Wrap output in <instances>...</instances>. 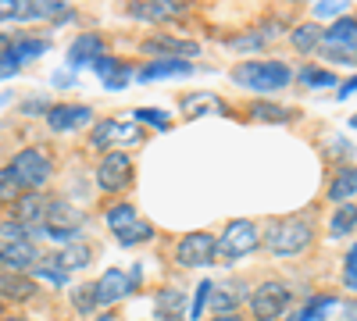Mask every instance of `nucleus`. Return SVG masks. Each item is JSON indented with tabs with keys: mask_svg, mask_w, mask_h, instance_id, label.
<instances>
[{
	"mask_svg": "<svg viewBox=\"0 0 357 321\" xmlns=\"http://www.w3.org/2000/svg\"><path fill=\"white\" fill-rule=\"evenodd\" d=\"M18 68H22V65H15L8 54H0V79H11V75H15Z\"/></svg>",
	"mask_w": 357,
	"mask_h": 321,
	"instance_id": "obj_41",
	"label": "nucleus"
},
{
	"mask_svg": "<svg viewBox=\"0 0 357 321\" xmlns=\"http://www.w3.org/2000/svg\"><path fill=\"white\" fill-rule=\"evenodd\" d=\"M89 257H93V250H89L82 240H75V243H68L61 253H57L54 260H57L65 272H75V268H86V265H89Z\"/></svg>",
	"mask_w": 357,
	"mask_h": 321,
	"instance_id": "obj_22",
	"label": "nucleus"
},
{
	"mask_svg": "<svg viewBox=\"0 0 357 321\" xmlns=\"http://www.w3.org/2000/svg\"><path fill=\"white\" fill-rule=\"evenodd\" d=\"M154 318L161 321H186V297L183 289H161V293L154 297Z\"/></svg>",
	"mask_w": 357,
	"mask_h": 321,
	"instance_id": "obj_16",
	"label": "nucleus"
},
{
	"mask_svg": "<svg viewBox=\"0 0 357 321\" xmlns=\"http://www.w3.org/2000/svg\"><path fill=\"white\" fill-rule=\"evenodd\" d=\"M215 321H247V318H240V314H218Z\"/></svg>",
	"mask_w": 357,
	"mask_h": 321,
	"instance_id": "obj_43",
	"label": "nucleus"
},
{
	"mask_svg": "<svg viewBox=\"0 0 357 321\" xmlns=\"http://www.w3.org/2000/svg\"><path fill=\"white\" fill-rule=\"evenodd\" d=\"M100 321H114V314H100Z\"/></svg>",
	"mask_w": 357,
	"mask_h": 321,
	"instance_id": "obj_44",
	"label": "nucleus"
},
{
	"mask_svg": "<svg viewBox=\"0 0 357 321\" xmlns=\"http://www.w3.org/2000/svg\"><path fill=\"white\" fill-rule=\"evenodd\" d=\"M61 0H33V4H25V0H18V18L22 22H36V18H54L61 15Z\"/></svg>",
	"mask_w": 357,
	"mask_h": 321,
	"instance_id": "obj_21",
	"label": "nucleus"
},
{
	"mask_svg": "<svg viewBox=\"0 0 357 321\" xmlns=\"http://www.w3.org/2000/svg\"><path fill=\"white\" fill-rule=\"evenodd\" d=\"M11 175L29 189V193H40L47 182H50V175H54V164H50V157L43 154V150H36V147H29V150H18L15 157H11Z\"/></svg>",
	"mask_w": 357,
	"mask_h": 321,
	"instance_id": "obj_4",
	"label": "nucleus"
},
{
	"mask_svg": "<svg viewBox=\"0 0 357 321\" xmlns=\"http://www.w3.org/2000/svg\"><path fill=\"white\" fill-rule=\"evenodd\" d=\"M343 285L357 289V243L347 250V260H343Z\"/></svg>",
	"mask_w": 357,
	"mask_h": 321,
	"instance_id": "obj_35",
	"label": "nucleus"
},
{
	"mask_svg": "<svg viewBox=\"0 0 357 321\" xmlns=\"http://www.w3.org/2000/svg\"><path fill=\"white\" fill-rule=\"evenodd\" d=\"M86 214L79 208H72V203L65 200H50V211H47V236L57 240V243H75V232L82 228Z\"/></svg>",
	"mask_w": 357,
	"mask_h": 321,
	"instance_id": "obj_8",
	"label": "nucleus"
},
{
	"mask_svg": "<svg viewBox=\"0 0 357 321\" xmlns=\"http://www.w3.org/2000/svg\"><path fill=\"white\" fill-rule=\"evenodd\" d=\"M132 182V157L126 150H107L97 164V186L104 193H122Z\"/></svg>",
	"mask_w": 357,
	"mask_h": 321,
	"instance_id": "obj_7",
	"label": "nucleus"
},
{
	"mask_svg": "<svg viewBox=\"0 0 357 321\" xmlns=\"http://www.w3.org/2000/svg\"><path fill=\"white\" fill-rule=\"evenodd\" d=\"M107 225H111V232L118 240L126 236V232H132L136 225H139V214H136V208L132 203H114V208L107 211Z\"/></svg>",
	"mask_w": 357,
	"mask_h": 321,
	"instance_id": "obj_20",
	"label": "nucleus"
},
{
	"mask_svg": "<svg viewBox=\"0 0 357 321\" xmlns=\"http://www.w3.org/2000/svg\"><path fill=\"white\" fill-rule=\"evenodd\" d=\"M350 125H354V129H357V114H354V118H350Z\"/></svg>",
	"mask_w": 357,
	"mask_h": 321,
	"instance_id": "obj_45",
	"label": "nucleus"
},
{
	"mask_svg": "<svg viewBox=\"0 0 357 321\" xmlns=\"http://www.w3.org/2000/svg\"><path fill=\"white\" fill-rule=\"evenodd\" d=\"M132 289H136L132 275L118 272V268H107V272L100 275V282H97V300H100V307H111V304H118V300H126Z\"/></svg>",
	"mask_w": 357,
	"mask_h": 321,
	"instance_id": "obj_12",
	"label": "nucleus"
},
{
	"mask_svg": "<svg viewBox=\"0 0 357 321\" xmlns=\"http://www.w3.org/2000/svg\"><path fill=\"white\" fill-rule=\"evenodd\" d=\"M151 236H154V225L139 218V225H136L132 232H126V236L118 240V243H122V246H136V243H146V240H151Z\"/></svg>",
	"mask_w": 357,
	"mask_h": 321,
	"instance_id": "obj_32",
	"label": "nucleus"
},
{
	"mask_svg": "<svg viewBox=\"0 0 357 321\" xmlns=\"http://www.w3.org/2000/svg\"><path fill=\"white\" fill-rule=\"evenodd\" d=\"M40 54H47V40H15L11 50H8V57L15 65H25V61H33V57H40Z\"/></svg>",
	"mask_w": 357,
	"mask_h": 321,
	"instance_id": "obj_24",
	"label": "nucleus"
},
{
	"mask_svg": "<svg viewBox=\"0 0 357 321\" xmlns=\"http://www.w3.org/2000/svg\"><path fill=\"white\" fill-rule=\"evenodd\" d=\"M350 93H357V75H354L350 82H343V86H340V90H336V97H340V100H347Z\"/></svg>",
	"mask_w": 357,
	"mask_h": 321,
	"instance_id": "obj_42",
	"label": "nucleus"
},
{
	"mask_svg": "<svg viewBox=\"0 0 357 321\" xmlns=\"http://www.w3.org/2000/svg\"><path fill=\"white\" fill-rule=\"evenodd\" d=\"M33 293H36V282L33 279L0 272V300H29Z\"/></svg>",
	"mask_w": 357,
	"mask_h": 321,
	"instance_id": "obj_18",
	"label": "nucleus"
},
{
	"mask_svg": "<svg viewBox=\"0 0 357 321\" xmlns=\"http://www.w3.org/2000/svg\"><path fill=\"white\" fill-rule=\"evenodd\" d=\"M336 307H340V300H336V297H318V300H311L301 314H296L293 321H321L325 314H333Z\"/></svg>",
	"mask_w": 357,
	"mask_h": 321,
	"instance_id": "obj_26",
	"label": "nucleus"
},
{
	"mask_svg": "<svg viewBox=\"0 0 357 321\" xmlns=\"http://www.w3.org/2000/svg\"><path fill=\"white\" fill-rule=\"evenodd\" d=\"M229 47H232V50H261V47H264V36H257V33L232 36V40H229Z\"/></svg>",
	"mask_w": 357,
	"mask_h": 321,
	"instance_id": "obj_36",
	"label": "nucleus"
},
{
	"mask_svg": "<svg viewBox=\"0 0 357 321\" xmlns=\"http://www.w3.org/2000/svg\"><path fill=\"white\" fill-rule=\"evenodd\" d=\"M97 304H100V300H97V282H93V285H75V289H72V307H75L79 314H89Z\"/></svg>",
	"mask_w": 357,
	"mask_h": 321,
	"instance_id": "obj_30",
	"label": "nucleus"
},
{
	"mask_svg": "<svg viewBox=\"0 0 357 321\" xmlns=\"http://www.w3.org/2000/svg\"><path fill=\"white\" fill-rule=\"evenodd\" d=\"M4 321H25V318H4Z\"/></svg>",
	"mask_w": 357,
	"mask_h": 321,
	"instance_id": "obj_46",
	"label": "nucleus"
},
{
	"mask_svg": "<svg viewBox=\"0 0 357 321\" xmlns=\"http://www.w3.org/2000/svg\"><path fill=\"white\" fill-rule=\"evenodd\" d=\"M250 114H254L257 122H272V125L289 122V111H286V107H279V104H264V100L250 104Z\"/></svg>",
	"mask_w": 357,
	"mask_h": 321,
	"instance_id": "obj_29",
	"label": "nucleus"
},
{
	"mask_svg": "<svg viewBox=\"0 0 357 321\" xmlns=\"http://www.w3.org/2000/svg\"><path fill=\"white\" fill-rule=\"evenodd\" d=\"M186 8L175 4V0H146V4H129V15L132 18H143V22H168V18H178Z\"/></svg>",
	"mask_w": 357,
	"mask_h": 321,
	"instance_id": "obj_17",
	"label": "nucleus"
},
{
	"mask_svg": "<svg viewBox=\"0 0 357 321\" xmlns=\"http://www.w3.org/2000/svg\"><path fill=\"white\" fill-rule=\"evenodd\" d=\"M211 289H215L211 282H200V285H197V297H193V311H190V318H193V321H200V311H204L207 297H211Z\"/></svg>",
	"mask_w": 357,
	"mask_h": 321,
	"instance_id": "obj_39",
	"label": "nucleus"
},
{
	"mask_svg": "<svg viewBox=\"0 0 357 321\" xmlns=\"http://www.w3.org/2000/svg\"><path fill=\"white\" fill-rule=\"evenodd\" d=\"M232 79L243 86V90H257V93H275L282 86H289L293 72L282 61H243L236 65Z\"/></svg>",
	"mask_w": 357,
	"mask_h": 321,
	"instance_id": "obj_2",
	"label": "nucleus"
},
{
	"mask_svg": "<svg viewBox=\"0 0 357 321\" xmlns=\"http://www.w3.org/2000/svg\"><path fill=\"white\" fill-rule=\"evenodd\" d=\"M186 72H193V65H190V61H168V57H161V61H154V65H143V68L136 72V79H139V82H151V79L186 75Z\"/></svg>",
	"mask_w": 357,
	"mask_h": 321,
	"instance_id": "obj_19",
	"label": "nucleus"
},
{
	"mask_svg": "<svg viewBox=\"0 0 357 321\" xmlns=\"http://www.w3.org/2000/svg\"><path fill=\"white\" fill-rule=\"evenodd\" d=\"M89 122H93V111L86 104H57L47 111V125L54 132H72V129H82Z\"/></svg>",
	"mask_w": 357,
	"mask_h": 321,
	"instance_id": "obj_11",
	"label": "nucleus"
},
{
	"mask_svg": "<svg viewBox=\"0 0 357 321\" xmlns=\"http://www.w3.org/2000/svg\"><path fill=\"white\" fill-rule=\"evenodd\" d=\"M132 118H139V122H146V125H154V129H168V114H165V111H154V107L132 111Z\"/></svg>",
	"mask_w": 357,
	"mask_h": 321,
	"instance_id": "obj_33",
	"label": "nucleus"
},
{
	"mask_svg": "<svg viewBox=\"0 0 357 321\" xmlns=\"http://www.w3.org/2000/svg\"><path fill=\"white\" fill-rule=\"evenodd\" d=\"M289 40H293V47L301 50V54H311L318 43H325V33H321V29H318L314 22H307V25H301V29H296V33H293Z\"/></svg>",
	"mask_w": 357,
	"mask_h": 321,
	"instance_id": "obj_25",
	"label": "nucleus"
},
{
	"mask_svg": "<svg viewBox=\"0 0 357 321\" xmlns=\"http://www.w3.org/2000/svg\"><path fill=\"white\" fill-rule=\"evenodd\" d=\"M354 225H357V208H354V203H340V211L333 214L329 232H333V236H343V232H350Z\"/></svg>",
	"mask_w": 357,
	"mask_h": 321,
	"instance_id": "obj_31",
	"label": "nucleus"
},
{
	"mask_svg": "<svg viewBox=\"0 0 357 321\" xmlns=\"http://www.w3.org/2000/svg\"><path fill=\"white\" fill-rule=\"evenodd\" d=\"M314 15H340L343 18V4L340 0H321V4L314 8Z\"/></svg>",
	"mask_w": 357,
	"mask_h": 321,
	"instance_id": "obj_40",
	"label": "nucleus"
},
{
	"mask_svg": "<svg viewBox=\"0 0 357 321\" xmlns=\"http://www.w3.org/2000/svg\"><path fill=\"white\" fill-rule=\"evenodd\" d=\"M257 243H264V236L257 232L254 221H247V218L229 221L218 236V265H232V260L250 257L257 250Z\"/></svg>",
	"mask_w": 357,
	"mask_h": 321,
	"instance_id": "obj_3",
	"label": "nucleus"
},
{
	"mask_svg": "<svg viewBox=\"0 0 357 321\" xmlns=\"http://www.w3.org/2000/svg\"><path fill=\"white\" fill-rule=\"evenodd\" d=\"M143 139V132H139V125H132V122H100L97 129H93V136H89V143H93L97 150H107V147H132V143H139Z\"/></svg>",
	"mask_w": 357,
	"mask_h": 321,
	"instance_id": "obj_10",
	"label": "nucleus"
},
{
	"mask_svg": "<svg viewBox=\"0 0 357 321\" xmlns=\"http://www.w3.org/2000/svg\"><path fill=\"white\" fill-rule=\"evenodd\" d=\"M354 193H357V168H343L336 179H333V186H329V200L343 203V200H350Z\"/></svg>",
	"mask_w": 357,
	"mask_h": 321,
	"instance_id": "obj_23",
	"label": "nucleus"
},
{
	"mask_svg": "<svg viewBox=\"0 0 357 321\" xmlns=\"http://www.w3.org/2000/svg\"><path fill=\"white\" fill-rule=\"evenodd\" d=\"M36 272H40L43 279H50V282H57V285H65V282H68V272H65L61 265H50V260H47V257H43V265H40Z\"/></svg>",
	"mask_w": 357,
	"mask_h": 321,
	"instance_id": "obj_37",
	"label": "nucleus"
},
{
	"mask_svg": "<svg viewBox=\"0 0 357 321\" xmlns=\"http://www.w3.org/2000/svg\"><path fill=\"white\" fill-rule=\"evenodd\" d=\"M43 265V253L36 250L33 240H15V243H0V272L8 275H25L29 268H40Z\"/></svg>",
	"mask_w": 357,
	"mask_h": 321,
	"instance_id": "obj_9",
	"label": "nucleus"
},
{
	"mask_svg": "<svg viewBox=\"0 0 357 321\" xmlns=\"http://www.w3.org/2000/svg\"><path fill=\"white\" fill-rule=\"evenodd\" d=\"M175 260L183 268H207L218 265V240L211 232H186L175 246Z\"/></svg>",
	"mask_w": 357,
	"mask_h": 321,
	"instance_id": "obj_5",
	"label": "nucleus"
},
{
	"mask_svg": "<svg viewBox=\"0 0 357 321\" xmlns=\"http://www.w3.org/2000/svg\"><path fill=\"white\" fill-rule=\"evenodd\" d=\"M143 50L146 54H161V57H168V61H183V57H197L200 54V43L178 40V36H151V40H143Z\"/></svg>",
	"mask_w": 357,
	"mask_h": 321,
	"instance_id": "obj_13",
	"label": "nucleus"
},
{
	"mask_svg": "<svg viewBox=\"0 0 357 321\" xmlns=\"http://www.w3.org/2000/svg\"><path fill=\"white\" fill-rule=\"evenodd\" d=\"M0 311H4V304H0Z\"/></svg>",
	"mask_w": 357,
	"mask_h": 321,
	"instance_id": "obj_47",
	"label": "nucleus"
},
{
	"mask_svg": "<svg viewBox=\"0 0 357 321\" xmlns=\"http://www.w3.org/2000/svg\"><path fill=\"white\" fill-rule=\"evenodd\" d=\"M29 189L15 179V175H11V168H4V171H0V203H11V208H15V203L25 196Z\"/></svg>",
	"mask_w": 357,
	"mask_h": 321,
	"instance_id": "obj_27",
	"label": "nucleus"
},
{
	"mask_svg": "<svg viewBox=\"0 0 357 321\" xmlns=\"http://www.w3.org/2000/svg\"><path fill=\"white\" fill-rule=\"evenodd\" d=\"M314 240V225L307 218H279L264 228V246L272 250L275 257H293V253H304Z\"/></svg>",
	"mask_w": 357,
	"mask_h": 321,
	"instance_id": "obj_1",
	"label": "nucleus"
},
{
	"mask_svg": "<svg viewBox=\"0 0 357 321\" xmlns=\"http://www.w3.org/2000/svg\"><path fill=\"white\" fill-rule=\"evenodd\" d=\"M11 211H15V221H18V225H25V228H33V225H47L50 200H47V196H40V193H25Z\"/></svg>",
	"mask_w": 357,
	"mask_h": 321,
	"instance_id": "obj_14",
	"label": "nucleus"
},
{
	"mask_svg": "<svg viewBox=\"0 0 357 321\" xmlns=\"http://www.w3.org/2000/svg\"><path fill=\"white\" fill-rule=\"evenodd\" d=\"M104 57V40L97 33H86V36H75L72 47H68V65L72 68H82V65H97Z\"/></svg>",
	"mask_w": 357,
	"mask_h": 321,
	"instance_id": "obj_15",
	"label": "nucleus"
},
{
	"mask_svg": "<svg viewBox=\"0 0 357 321\" xmlns=\"http://www.w3.org/2000/svg\"><path fill=\"white\" fill-rule=\"evenodd\" d=\"M207 107H218V100H215V97H207V93H200V97H186V100H183V111H186V114H197V111H207Z\"/></svg>",
	"mask_w": 357,
	"mask_h": 321,
	"instance_id": "obj_38",
	"label": "nucleus"
},
{
	"mask_svg": "<svg viewBox=\"0 0 357 321\" xmlns=\"http://www.w3.org/2000/svg\"><path fill=\"white\" fill-rule=\"evenodd\" d=\"M301 82L304 86H336V75L333 72H321V68H304L301 72Z\"/></svg>",
	"mask_w": 357,
	"mask_h": 321,
	"instance_id": "obj_34",
	"label": "nucleus"
},
{
	"mask_svg": "<svg viewBox=\"0 0 357 321\" xmlns=\"http://www.w3.org/2000/svg\"><path fill=\"white\" fill-rule=\"evenodd\" d=\"M289 300L293 297H289L286 282H264V285H257L254 293H250V314L257 321H275V318L286 314Z\"/></svg>",
	"mask_w": 357,
	"mask_h": 321,
	"instance_id": "obj_6",
	"label": "nucleus"
},
{
	"mask_svg": "<svg viewBox=\"0 0 357 321\" xmlns=\"http://www.w3.org/2000/svg\"><path fill=\"white\" fill-rule=\"evenodd\" d=\"M240 300H243V285H225L222 293H215V318L218 314H236Z\"/></svg>",
	"mask_w": 357,
	"mask_h": 321,
	"instance_id": "obj_28",
	"label": "nucleus"
}]
</instances>
